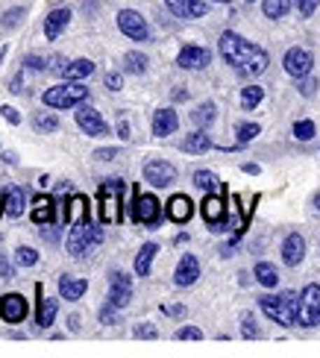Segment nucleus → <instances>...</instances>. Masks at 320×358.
Wrapping results in <instances>:
<instances>
[{
	"label": "nucleus",
	"mask_w": 320,
	"mask_h": 358,
	"mask_svg": "<svg viewBox=\"0 0 320 358\" xmlns=\"http://www.w3.org/2000/svg\"><path fill=\"white\" fill-rule=\"evenodd\" d=\"M221 56L238 73H244V77H258V73L267 71V62H270L267 50H262L258 44H253L247 38H241L238 33H232V29H226L221 36Z\"/></svg>",
	"instance_id": "nucleus-1"
},
{
	"label": "nucleus",
	"mask_w": 320,
	"mask_h": 358,
	"mask_svg": "<svg viewBox=\"0 0 320 358\" xmlns=\"http://www.w3.org/2000/svg\"><path fill=\"white\" fill-rule=\"evenodd\" d=\"M258 308L265 315L279 323V326H297V315H300V294L285 291V294H265L258 300Z\"/></svg>",
	"instance_id": "nucleus-2"
},
{
	"label": "nucleus",
	"mask_w": 320,
	"mask_h": 358,
	"mask_svg": "<svg viewBox=\"0 0 320 358\" xmlns=\"http://www.w3.org/2000/svg\"><path fill=\"white\" fill-rule=\"evenodd\" d=\"M103 241V232L91 227V220H80V223H71V232H68V256L74 259H85L91 247H97Z\"/></svg>",
	"instance_id": "nucleus-3"
},
{
	"label": "nucleus",
	"mask_w": 320,
	"mask_h": 358,
	"mask_svg": "<svg viewBox=\"0 0 320 358\" xmlns=\"http://www.w3.org/2000/svg\"><path fill=\"white\" fill-rule=\"evenodd\" d=\"M88 100V88L80 85V83H65V85H56V88H48V92L41 94V103L50 109H74L80 106V103Z\"/></svg>",
	"instance_id": "nucleus-4"
},
{
	"label": "nucleus",
	"mask_w": 320,
	"mask_h": 358,
	"mask_svg": "<svg viewBox=\"0 0 320 358\" xmlns=\"http://www.w3.org/2000/svg\"><path fill=\"white\" fill-rule=\"evenodd\" d=\"M100 197V220L103 223H120V200H124V179H106L97 191Z\"/></svg>",
	"instance_id": "nucleus-5"
},
{
	"label": "nucleus",
	"mask_w": 320,
	"mask_h": 358,
	"mask_svg": "<svg viewBox=\"0 0 320 358\" xmlns=\"http://www.w3.org/2000/svg\"><path fill=\"white\" fill-rule=\"evenodd\" d=\"M297 326L302 329H314L320 326V285L312 282L300 291V315H297Z\"/></svg>",
	"instance_id": "nucleus-6"
},
{
	"label": "nucleus",
	"mask_w": 320,
	"mask_h": 358,
	"mask_svg": "<svg viewBox=\"0 0 320 358\" xmlns=\"http://www.w3.org/2000/svg\"><path fill=\"white\" fill-rule=\"evenodd\" d=\"M74 117H77V124H80V129L85 132V136H91V138L109 136V127H106L103 115L95 106H74Z\"/></svg>",
	"instance_id": "nucleus-7"
},
{
	"label": "nucleus",
	"mask_w": 320,
	"mask_h": 358,
	"mask_svg": "<svg viewBox=\"0 0 320 358\" xmlns=\"http://www.w3.org/2000/svg\"><path fill=\"white\" fill-rule=\"evenodd\" d=\"M118 29H120V33H124L127 38H132V41H147V38H150L147 21H144L135 9H120V12H118Z\"/></svg>",
	"instance_id": "nucleus-8"
},
{
	"label": "nucleus",
	"mask_w": 320,
	"mask_h": 358,
	"mask_svg": "<svg viewBox=\"0 0 320 358\" xmlns=\"http://www.w3.org/2000/svg\"><path fill=\"white\" fill-rule=\"evenodd\" d=\"M282 65H285V73H288V77L302 80V77H309V73H312L314 59H312V53H309V50H302V48H291V50L285 53Z\"/></svg>",
	"instance_id": "nucleus-9"
},
{
	"label": "nucleus",
	"mask_w": 320,
	"mask_h": 358,
	"mask_svg": "<svg viewBox=\"0 0 320 358\" xmlns=\"http://www.w3.org/2000/svg\"><path fill=\"white\" fill-rule=\"evenodd\" d=\"M144 179L153 188H167L171 182H176V168L171 165V162H162V159H153L144 165Z\"/></svg>",
	"instance_id": "nucleus-10"
},
{
	"label": "nucleus",
	"mask_w": 320,
	"mask_h": 358,
	"mask_svg": "<svg viewBox=\"0 0 320 358\" xmlns=\"http://www.w3.org/2000/svg\"><path fill=\"white\" fill-rule=\"evenodd\" d=\"M130 300H132V279H130L127 273L115 271V273L109 276V303H112L115 308H127Z\"/></svg>",
	"instance_id": "nucleus-11"
},
{
	"label": "nucleus",
	"mask_w": 320,
	"mask_h": 358,
	"mask_svg": "<svg viewBox=\"0 0 320 358\" xmlns=\"http://www.w3.org/2000/svg\"><path fill=\"white\" fill-rule=\"evenodd\" d=\"M29 315V306L21 294H4L0 296V317L6 323H24Z\"/></svg>",
	"instance_id": "nucleus-12"
},
{
	"label": "nucleus",
	"mask_w": 320,
	"mask_h": 358,
	"mask_svg": "<svg viewBox=\"0 0 320 358\" xmlns=\"http://www.w3.org/2000/svg\"><path fill=\"white\" fill-rule=\"evenodd\" d=\"M132 217L144 223V227H156L159 223V200L153 194H139L135 197V206H132Z\"/></svg>",
	"instance_id": "nucleus-13"
},
{
	"label": "nucleus",
	"mask_w": 320,
	"mask_h": 358,
	"mask_svg": "<svg viewBox=\"0 0 320 358\" xmlns=\"http://www.w3.org/2000/svg\"><path fill=\"white\" fill-rule=\"evenodd\" d=\"M211 62V53L206 48H197V44H186L176 56V65L182 71H203Z\"/></svg>",
	"instance_id": "nucleus-14"
},
{
	"label": "nucleus",
	"mask_w": 320,
	"mask_h": 358,
	"mask_svg": "<svg viewBox=\"0 0 320 358\" xmlns=\"http://www.w3.org/2000/svg\"><path fill=\"white\" fill-rule=\"evenodd\" d=\"M203 217L211 227V232H223V217H226V208H223V197L215 191H209V197L203 200Z\"/></svg>",
	"instance_id": "nucleus-15"
},
{
	"label": "nucleus",
	"mask_w": 320,
	"mask_h": 358,
	"mask_svg": "<svg viewBox=\"0 0 320 358\" xmlns=\"http://www.w3.org/2000/svg\"><path fill=\"white\" fill-rule=\"evenodd\" d=\"M197 279H200V262H197V256H191V252H186V256L179 259V264H176L174 282L179 288H188V285H194Z\"/></svg>",
	"instance_id": "nucleus-16"
},
{
	"label": "nucleus",
	"mask_w": 320,
	"mask_h": 358,
	"mask_svg": "<svg viewBox=\"0 0 320 358\" xmlns=\"http://www.w3.org/2000/svg\"><path fill=\"white\" fill-rule=\"evenodd\" d=\"M165 6L171 9L176 18H203L209 12L206 0H165Z\"/></svg>",
	"instance_id": "nucleus-17"
},
{
	"label": "nucleus",
	"mask_w": 320,
	"mask_h": 358,
	"mask_svg": "<svg viewBox=\"0 0 320 358\" xmlns=\"http://www.w3.org/2000/svg\"><path fill=\"white\" fill-rule=\"evenodd\" d=\"M302 256H306V241H302V235L300 232H291L282 241V262L288 267H297L302 262Z\"/></svg>",
	"instance_id": "nucleus-18"
},
{
	"label": "nucleus",
	"mask_w": 320,
	"mask_h": 358,
	"mask_svg": "<svg viewBox=\"0 0 320 358\" xmlns=\"http://www.w3.org/2000/svg\"><path fill=\"white\" fill-rule=\"evenodd\" d=\"M68 24H71V9L59 6V9H53V12L48 15V18H44V36L53 41V38H59V36L65 33Z\"/></svg>",
	"instance_id": "nucleus-19"
},
{
	"label": "nucleus",
	"mask_w": 320,
	"mask_h": 358,
	"mask_svg": "<svg viewBox=\"0 0 320 358\" xmlns=\"http://www.w3.org/2000/svg\"><path fill=\"white\" fill-rule=\"evenodd\" d=\"M194 215V203L186 197V194H174L171 200H167V217L174 223H188Z\"/></svg>",
	"instance_id": "nucleus-20"
},
{
	"label": "nucleus",
	"mask_w": 320,
	"mask_h": 358,
	"mask_svg": "<svg viewBox=\"0 0 320 358\" xmlns=\"http://www.w3.org/2000/svg\"><path fill=\"white\" fill-rule=\"evenodd\" d=\"M179 127V117L174 109H156L153 112V136L165 138V136H174Z\"/></svg>",
	"instance_id": "nucleus-21"
},
{
	"label": "nucleus",
	"mask_w": 320,
	"mask_h": 358,
	"mask_svg": "<svg viewBox=\"0 0 320 358\" xmlns=\"http://www.w3.org/2000/svg\"><path fill=\"white\" fill-rule=\"evenodd\" d=\"M95 73V62L91 59H74V62H65L62 71H59V77H65L71 83H80L85 77H91Z\"/></svg>",
	"instance_id": "nucleus-22"
},
{
	"label": "nucleus",
	"mask_w": 320,
	"mask_h": 358,
	"mask_svg": "<svg viewBox=\"0 0 320 358\" xmlns=\"http://www.w3.org/2000/svg\"><path fill=\"white\" fill-rule=\"evenodd\" d=\"M24 206H27V194H24V188L9 185V188L4 191V212H6L9 217H21V215H24Z\"/></svg>",
	"instance_id": "nucleus-23"
},
{
	"label": "nucleus",
	"mask_w": 320,
	"mask_h": 358,
	"mask_svg": "<svg viewBox=\"0 0 320 358\" xmlns=\"http://www.w3.org/2000/svg\"><path fill=\"white\" fill-rule=\"evenodd\" d=\"M88 291V282L85 279H77V276H62L59 279V296L62 300H80V296Z\"/></svg>",
	"instance_id": "nucleus-24"
},
{
	"label": "nucleus",
	"mask_w": 320,
	"mask_h": 358,
	"mask_svg": "<svg viewBox=\"0 0 320 358\" xmlns=\"http://www.w3.org/2000/svg\"><path fill=\"white\" fill-rule=\"evenodd\" d=\"M253 276L262 288H277L279 285V271H277V264H270V262H258Z\"/></svg>",
	"instance_id": "nucleus-25"
},
{
	"label": "nucleus",
	"mask_w": 320,
	"mask_h": 358,
	"mask_svg": "<svg viewBox=\"0 0 320 358\" xmlns=\"http://www.w3.org/2000/svg\"><path fill=\"white\" fill-rule=\"evenodd\" d=\"M156 252H159V244H144L139 250V256H135V273L139 276H147L150 273V267H153V259H156Z\"/></svg>",
	"instance_id": "nucleus-26"
},
{
	"label": "nucleus",
	"mask_w": 320,
	"mask_h": 358,
	"mask_svg": "<svg viewBox=\"0 0 320 358\" xmlns=\"http://www.w3.org/2000/svg\"><path fill=\"white\" fill-rule=\"evenodd\" d=\"M39 291H41V285H39ZM56 308H59L56 300H50V296H41V300H39V317H36L39 329H48V326L56 320Z\"/></svg>",
	"instance_id": "nucleus-27"
},
{
	"label": "nucleus",
	"mask_w": 320,
	"mask_h": 358,
	"mask_svg": "<svg viewBox=\"0 0 320 358\" xmlns=\"http://www.w3.org/2000/svg\"><path fill=\"white\" fill-rule=\"evenodd\" d=\"M182 150H186V153H209L211 150V138L206 136L203 129H197V132H191L186 141H182Z\"/></svg>",
	"instance_id": "nucleus-28"
},
{
	"label": "nucleus",
	"mask_w": 320,
	"mask_h": 358,
	"mask_svg": "<svg viewBox=\"0 0 320 358\" xmlns=\"http://www.w3.org/2000/svg\"><path fill=\"white\" fill-rule=\"evenodd\" d=\"M215 117H218V106H215V103H200V106L191 112V124L203 129L209 124H215Z\"/></svg>",
	"instance_id": "nucleus-29"
},
{
	"label": "nucleus",
	"mask_w": 320,
	"mask_h": 358,
	"mask_svg": "<svg viewBox=\"0 0 320 358\" xmlns=\"http://www.w3.org/2000/svg\"><path fill=\"white\" fill-rule=\"evenodd\" d=\"M33 220H36V223H53V220H56V208H53V200H50V197H36Z\"/></svg>",
	"instance_id": "nucleus-30"
},
{
	"label": "nucleus",
	"mask_w": 320,
	"mask_h": 358,
	"mask_svg": "<svg viewBox=\"0 0 320 358\" xmlns=\"http://www.w3.org/2000/svg\"><path fill=\"white\" fill-rule=\"evenodd\" d=\"M288 9H291V0H262V12L267 15V18H285Z\"/></svg>",
	"instance_id": "nucleus-31"
},
{
	"label": "nucleus",
	"mask_w": 320,
	"mask_h": 358,
	"mask_svg": "<svg viewBox=\"0 0 320 358\" xmlns=\"http://www.w3.org/2000/svg\"><path fill=\"white\" fill-rule=\"evenodd\" d=\"M88 206H85V197L83 194H77V197L68 200V220L71 223H80V220H88Z\"/></svg>",
	"instance_id": "nucleus-32"
},
{
	"label": "nucleus",
	"mask_w": 320,
	"mask_h": 358,
	"mask_svg": "<svg viewBox=\"0 0 320 358\" xmlns=\"http://www.w3.org/2000/svg\"><path fill=\"white\" fill-rule=\"evenodd\" d=\"M262 97H265V88H262V85H247V88L241 92V106L250 112V109H256L258 103H262Z\"/></svg>",
	"instance_id": "nucleus-33"
},
{
	"label": "nucleus",
	"mask_w": 320,
	"mask_h": 358,
	"mask_svg": "<svg viewBox=\"0 0 320 358\" xmlns=\"http://www.w3.org/2000/svg\"><path fill=\"white\" fill-rule=\"evenodd\" d=\"M194 185L203 191H221V179L211 171H194Z\"/></svg>",
	"instance_id": "nucleus-34"
},
{
	"label": "nucleus",
	"mask_w": 320,
	"mask_h": 358,
	"mask_svg": "<svg viewBox=\"0 0 320 358\" xmlns=\"http://www.w3.org/2000/svg\"><path fill=\"white\" fill-rule=\"evenodd\" d=\"M124 71L127 73H144L147 71V56L139 53V50H132L124 56Z\"/></svg>",
	"instance_id": "nucleus-35"
},
{
	"label": "nucleus",
	"mask_w": 320,
	"mask_h": 358,
	"mask_svg": "<svg viewBox=\"0 0 320 358\" xmlns=\"http://www.w3.org/2000/svg\"><path fill=\"white\" fill-rule=\"evenodd\" d=\"M33 124H36L39 132H53V129H59V117L50 115V112H39V115L33 117Z\"/></svg>",
	"instance_id": "nucleus-36"
},
{
	"label": "nucleus",
	"mask_w": 320,
	"mask_h": 358,
	"mask_svg": "<svg viewBox=\"0 0 320 358\" xmlns=\"http://www.w3.org/2000/svg\"><path fill=\"white\" fill-rule=\"evenodd\" d=\"M314 132H317V129H314V121H297V124H294V138H297V141H312Z\"/></svg>",
	"instance_id": "nucleus-37"
},
{
	"label": "nucleus",
	"mask_w": 320,
	"mask_h": 358,
	"mask_svg": "<svg viewBox=\"0 0 320 358\" xmlns=\"http://www.w3.org/2000/svg\"><path fill=\"white\" fill-rule=\"evenodd\" d=\"M258 132H262V127H258V124H238V127H235V136H238V141H241V144L253 141V138L258 136Z\"/></svg>",
	"instance_id": "nucleus-38"
},
{
	"label": "nucleus",
	"mask_w": 320,
	"mask_h": 358,
	"mask_svg": "<svg viewBox=\"0 0 320 358\" xmlns=\"http://www.w3.org/2000/svg\"><path fill=\"white\" fill-rule=\"evenodd\" d=\"M15 262H18L21 267H33L39 262V252L33 247H18V252H15Z\"/></svg>",
	"instance_id": "nucleus-39"
},
{
	"label": "nucleus",
	"mask_w": 320,
	"mask_h": 358,
	"mask_svg": "<svg viewBox=\"0 0 320 358\" xmlns=\"http://www.w3.org/2000/svg\"><path fill=\"white\" fill-rule=\"evenodd\" d=\"M241 335L244 338H258V335H262V329L256 326V317L253 315H244L241 317Z\"/></svg>",
	"instance_id": "nucleus-40"
},
{
	"label": "nucleus",
	"mask_w": 320,
	"mask_h": 358,
	"mask_svg": "<svg viewBox=\"0 0 320 358\" xmlns=\"http://www.w3.org/2000/svg\"><path fill=\"white\" fill-rule=\"evenodd\" d=\"M203 332L197 329V326H182V329L176 332V341H200Z\"/></svg>",
	"instance_id": "nucleus-41"
},
{
	"label": "nucleus",
	"mask_w": 320,
	"mask_h": 358,
	"mask_svg": "<svg viewBox=\"0 0 320 358\" xmlns=\"http://www.w3.org/2000/svg\"><path fill=\"white\" fill-rule=\"evenodd\" d=\"M21 18H24V9H9V12H4V27H18L21 24Z\"/></svg>",
	"instance_id": "nucleus-42"
},
{
	"label": "nucleus",
	"mask_w": 320,
	"mask_h": 358,
	"mask_svg": "<svg viewBox=\"0 0 320 358\" xmlns=\"http://www.w3.org/2000/svg\"><path fill=\"white\" fill-rule=\"evenodd\" d=\"M24 68H29V71H48V59H41V56H27L24 59Z\"/></svg>",
	"instance_id": "nucleus-43"
},
{
	"label": "nucleus",
	"mask_w": 320,
	"mask_h": 358,
	"mask_svg": "<svg viewBox=\"0 0 320 358\" xmlns=\"http://www.w3.org/2000/svg\"><path fill=\"white\" fill-rule=\"evenodd\" d=\"M118 311H120V308H115L112 303H106V306L100 308V320H103V323H115V320H118Z\"/></svg>",
	"instance_id": "nucleus-44"
},
{
	"label": "nucleus",
	"mask_w": 320,
	"mask_h": 358,
	"mask_svg": "<svg viewBox=\"0 0 320 358\" xmlns=\"http://www.w3.org/2000/svg\"><path fill=\"white\" fill-rule=\"evenodd\" d=\"M118 156H120L118 147H103V150H97V153H95V159H97V162H112V159H118Z\"/></svg>",
	"instance_id": "nucleus-45"
},
{
	"label": "nucleus",
	"mask_w": 320,
	"mask_h": 358,
	"mask_svg": "<svg viewBox=\"0 0 320 358\" xmlns=\"http://www.w3.org/2000/svg\"><path fill=\"white\" fill-rule=\"evenodd\" d=\"M320 6V0H297V9H300V15H314V9Z\"/></svg>",
	"instance_id": "nucleus-46"
},
{
	"label": "nucleus",
	"mask_w": 320,
	"mask_h": 358,
	"mask_svg": "<svg viewBox=\"0 0 320 358\" xmlns=\"http://www.w3.org/2000/svg\"><path fill=\"white\" fill-rule=\"evenodd\" d=\"M314 92H317V80H312V77L306 80V77H302V80H300V94H302V97H312Z\"/></svg>",
	"instance_id": "nucleus-47"
},
{
	"label": "nucleus",
	"mask_w": 320,
	"mask_h": 358,
	"mask_svg": "<svg viewBox=\"0 0 320 358\" xmlns=\"http://www.w3.org/2000/svg\"><path fill=\"white\" fill-rule=\"evenodd\" d=\"M120 85H124L120 73H106V88H109V92H120Z\"/></svg>",
	"instance_id": "nucleus-48"
},
{
	"label": "nucleus",
	"mask_w": 320,
	"mask_h": 358,
	"mask_svg": "<svg viewBox=\"0 0 320 358\" xmlns=\"http://www.w3.org/2000/svg\"><path fill=\"white\" fill-rule=\"evenodd\" d=\"M0 112H4V117H6V121H9V124H15V127H18V124H21V115H18V109H15V106H4V109H0Z\"/></svg>",
	"instance_id": "nucleus-49"
},
{
	"label": "nucleus",
	"mask_w": 320,
	"mask_h": 358,
	"mask_svg": "<svg viewBox=\"0 0 320 358\" xmlns=\"http://www.w3.org/2000/svg\"><path fill=\"white\" fill-rule=\"evenodd\" d=\"M162 311L165 315H171V317H186V306H165Z\"/></svg>",
	"instance_id": "nucleus-50"
},
{
	"label": "nucleus",
	"mask_w": 320,
	"mask_h": 358,
	"mask_svg": "<svg viewBox=\"0 0 320 358\" xmlns=\"http://www.w3.org/2000/svg\"><path fill=\"white\" fill-rule=\"evenodd\" d=\"M135 338H150V341H153L156 329H153V326H139V329H135Z\"/></svg>",
	"instance_id": "nucleus-51"
},
{
	"label": "nucleus",
	"mask_w": 320,
	"mask_h": 358,
	"mask_svg": "<svg viewBox=\"0 0 320 358\" xmlns=\"http://www.w3.org/2000/svg\"><path fill=\"white\" fill-rule=\"evenodd\" d=\"M0 276H4V279H12L15 276V271H12V264L4 259V256H0Z\"/></svg>",
	"instance_id": "nucleus-52"
},
{
	"label": "nucleus",
	"mask_w": 320,
	"mask_h": 358,
	"mask_svg": "<svg viewBox=\"0 0 320 358\" xmlns=\"http://www.w3.org/2000/svg\"><path fill=\"white\" fill-rule=\"evenodd\" d=\"M9 92H12V94H21V92H24V83H21V73H18V77H15V80H12V85H9Z\"/></svg>",
	"instance_id": "nucleus-53"
},
{
	"label": "nucleus",
	"mask_w": 320,
	"mask_h": 358,
	"mask_svg": "<svg viewBox=\"0 0 320 358\" xmlns=\"http://www.w3.org/2000/svg\"><path fill=\"white\" fill-rule=\"evenodd\" d=\"M118 136L124 138V141L130 138V124H127V121H118Z\"/></svg>",
	"instance_id": "nucleus-54"
},
{
	"label": "nucleus",
	"mask_w": 320,
	"mask_h": 358,
	"mask_svg": "<svg viewBox=\"0 0 320 358\" xmlns=\"http://www.w3.org/2000/svg\"><path fill=\"white\" fill-rule=\"evenodd\" d=\"M4 162L6 165H18V156H15L12 150H4Z\"/></svg>",
	"instance_id": "nucleus-55"
},
{
	"label": "nucleus",
	"mask_w": 320,
	"mask_h": 358,
	"mask_svg": "<svg viewBox=\"0 0 320 358\" xmlns=\"http://www.w3.org/2000/svg\"><path fill=\"white\" fill-rule=\"evenodd\" d=\"M314 206H317V208H320V194H317V197H314Z\"/></svg>",
	"instance_id": "nucleus-56"
},
{
	"label": "nucleus",
	"mask_w": 320,
	"mask_h": 358,
	"mask_svg": "<svg viewBox=\"0 0 320 358\" xmlns=\"http://www.w3.org/2000/svg\"><path fill=\"white\" fill-rule=\"evenodd\" d=\"M247 3H253V0H247Z\"/></svg>",
	"instance_id": "nucleus-57"
}]
</instances>
